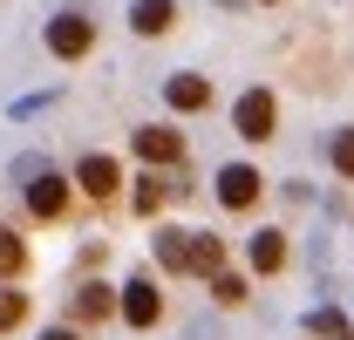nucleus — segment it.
<instances>
[{
	"mask_svg": "<svg viewBox=\"0 0 354 340\" xmlns=\"http://www.w3.org/2000/svg\"><path fill=\"white\" fill-rule=\"evenodd\" d=\"M88 48H95V21L88 14H55L48 21V55L55 62H82Z\"/></svg>",
	"mask_w": 354,
	"mask_h": 340,
	"instance_id": "1",
	"label": "nucleus"
},
{
	"mask_svg": "<svg viewBox=\"0 0 354 340\" xmlns=\"http://www.w3.org/2000/svg\"><path fill=\"white\" fill-rule=\"evenodd\" d=\"M272 123H279V102H272L266 88H245V95L232 102V129H239L245 143H266V136H272Z\"/></svg>",
	"mask_w": 354,
	"mask_h": 340,
	"instance_id": "2",
	"label": "nucleus"
},
{
	"mask_svg": "<svg viewBox=\"0 0 354 340\" xmlns=\"http://www.w3.org/2000/svg\"><path fill=\"white\" fill-rule=\"evenodd\" d=\"M259 191H266V177L252 164H225L218 170V205L225 211H252V205H259Z\"/></svg>",
	"mask_w": 354,
	"mask_h": 340,
	"instance_id": "3",
	"label": "nucleus"
},
{
	"mask_svg": "<svg viewBox=\"0 0 354 340\" xmlns=\"http://www.w3.org/2000/svg\"><path fill=\"white\" fill-rule=\"evenodd\" d=\"M123 320H130V327H157V320H164V293H157L150 272H136L130 286H123Z\"/></svg>",
	"mask_w": 354,
	"mask_h": 340,
	"instance_id": "4",
	"label": "nucleus"
},
{
	"mask_svg": "<svg viewBox=\"0 0 354 340\" xmlns=\"http://www.w3.org/2000/svg\"><path fill=\"white\" fill-rule=\"evenodd\" d=\"M68 313L95 327V320H109V313H123V293H116V286H102V279H82V286L68 293Z\"/></svg>",
	"mask_w": 354,
	"mask_h": 340,
	"instance_id": "5",
	"label": "nucleus"
},
{
	"mask_svg": "<svg viewBox=\"0 0 354 340\" xmlns=\"http://www.w3.org/2000/svg\"><path fill=\"white\" fill-rule=\"evenodd\" d=\"M130 143H136V157H143V164H184V136L164 129V123H143Z\"/></svg>",
	"mask_w": 354,
	"mask_h": 340,
	"instance_id": "6",
	"label": "nucleus"
},
{
	"mask_svg": "<svg viewBox=\"0 0 354 340\" xmlns=\"http://www.w3.org/2000/svg\"><path fill=\"white\" fill-rule=\"evenodd\" d=\"M75 184H82V198H95V205H102V198H116L123 170H116V157H102V150H95V157H82V164H75Z\"/></svg>",
	"mask_w": 354,
	"mask_h": 340,
	"instance_id": "7",
	"label": "nucleus"
},
{
	"mask_svg": "<svg viewBox=\"0 0 354 340\" xmlns=\"http://www.w3.org/2000/svg\"><path fill=\"white\" fill-rule=\"evenodd\" d=\"M171 21H177V0H130V28L143 35V41L171 35Z\"/></svg>",
	"mask_w": 354,
	"mask_h": 340,
	"instance_id": "8",
	"label": "nucleus"
},
{
	"mask_svg": "<svg viewBox=\"0 0 354 340\" xmlns=\"http://www.w3.org/2000/svg\"><path fill=\"white\" fill-rule=\"evenodd\" d=\"M28 211H35V218H62V211H68V184H62L55 170H41V177L28 184Z\"/></svg>",
	"mask_w": 354,
	"mask_h": 340,
	"instance_id": "9",
	"label": "nucleus"
},
{
	"mask_svg": "<svg viewBox=\"0 0 354 340\" xmlns=\"http://www.w3.org/2000/svg\"><path fill=\"white\" fill-rule=\"evenodd\" d=\"M245 258H252V272H279L286 265V232H252L245 238Z\"/></svg>",
	"mask_w": 354,
	"mask_h": 340,
	"instance_id": "10",
	"label": "nucleus"
},
{
	"mask_svg": "<svg viewBox=\"0 0 354 340\" xmlns=\"http://www.w3.org/2000/svg\"><path fill=\"white\" fill-rule=\"evenodd\" d=\"M164 102H171V109H205V102H212V82H205V75H171V82H164Z\"/></svg>",
	"mask_w": 354,
	"mask_h": 340,
	"instance_id": "11",
	"label": "nucleus"
},
{
	"mask_svg": "<svg viewBox=\"0 0 354 340\" xmlns=\"http://www.w3.org/2000/svg\"><path fill=\"white\" fill-rule=\"evenodd\" d=\"M191 272H198V279L225 272V238H212V232H191Z\"/></svg>",
	"mask_w": 354,
	"mask_h": 340,
	"instance_id": "12",
	"label": "nucleus"
},
{
	"mask_svg": "<svg viewBox=\"0 0 354 340\" xmlns=\"http://www.w3.org/2000/svg\"><path fill=\"white\" fill-rule=\"evenodd\" d=\"M307 334L313 340H354V320L341 313V306H313V313H307Z\"/></svg>",
	"mask_w": 354,
	"mask_h": 340,
	"instance_id": "13",
	"label": "nucleus"
},
{
	"mask_svg": "<svg viewBox=\"0 0 354 340\" xmlns=\"http://www.w3.org/2000/svg\"><path fill=\"white\" fill-rule=\"evenodd\" d=\"M157 265L164 272H191V232H157Z\"/></svg>",
	"mask_w": 354,
	"mask_h": 340,
	"instance_id": "14",
	"label": "nucleus"
},
{
	"mask_svg": "<svg viewBox=\"0 0 354 340\" xmlns=\"http://www.w3.org/2000/svg\"><path fill=\"white\" fill-rule=\"evenodd\" d=\"M171 191H177V184H171V177H157V170H150V177H136V211L157 218L164 205H171Z\"/></svg>",
	"mask_w": 354,
	"mask_h": 340,
	"instance_id": "15",
	"label": "nucleus"
},
{
	"mask_svg": "<svg viewBox=\"0 0 354 340\" xmlns=\"http://www.w3.org/2000/svg\"><path fill=\"white\" fill-rule=\"evenodd\" d=\"M14 327H28V293L14 279H0V334H14Z\"/></svg>",
	"mask_w": 354,
	"mask_h": 340,
	"instance_id": "16",
	"label": "nucleus"
},
{
	"mask_svg": "<svg viewBox=\"0 0 354 340\" xmlns=\"http://www.w3.org/2000/svg\"><path fill=\"white\" fill-rule=\"evenodd\" d=\"M21 265H28V238L21 232H0V279H21Z\"/></svg>",
	"mask_w": 354,
	"mask_h": 340,
	"instance_id": "17",
	"label": "nucleus"
},
{
	"mask_svg": "<svg viewBox=\"0 0 354 340\" xmlns=\"http://www.w3.org/2000/svg\"><path fill=\"white\" fill-rule=\"evenodd\" d=\"M212 299L218 306H245V279L239 272H212Z\"/></svg>",
	"mask_w": 354,
	"mask_h": 340,
	"instance_id": "18",
	"label": "nucleus"
},
{
	"mask_svg": "<svg viewBox=\"0 0 354 340\" xmlns=\"http://www.w3.org/2000/svg\"><path fill=\"white\" fill-rule=\"evenodd\" d=\"M327 157H334V170L354 184V129H334V143H327Z\"/></svg>",
	"mask_w": 354,
	"mask_h": 340,
	"instance_id": "19",
	"label": "nucleus"
},
{
	"mask_svg": "<svg viewBox=\"0 0 354 340\" xmlns=\"http://www.w3.org/2000/svg\"><path fill=\"white\" fill-rule=\"evenodd\" d=\"M41 170H48L41 157H14V177H21V184H35V177H41Z\"/></svg>",
	"mask_w": 354,
	"mask_h": 340,
	"instance_id": "20",
	"label": "nucleus"
},
{
	"mask_svg": "<svg viewBox=\"0 0 354 340\" xmlns=\"http://www.w3.org/2000/svg\"><path fill=\"white\" fill-rule=\"evenodd\" d=\"M41 340H82V334H75V327H48Z\"/></svg>",
	"mask_w": 354,
	"mask_h": 340,
	"instance_id": "21",
	"label": "nucleus"
},
{
	"mask_svg": "<svg viewBox=\"0 0 354 340\" xmlns=\"http://www.w3.org/2000/svg\"><path fill=\"white\" fill-rule=\"evenodd\" d=\"M218 7H245V0H218Z\"/></svg>",
	"mask_w": 354,
	"mask_h": 340,
	"instance_id": "22",
	"label": "nucleus"
}]
</instances>
